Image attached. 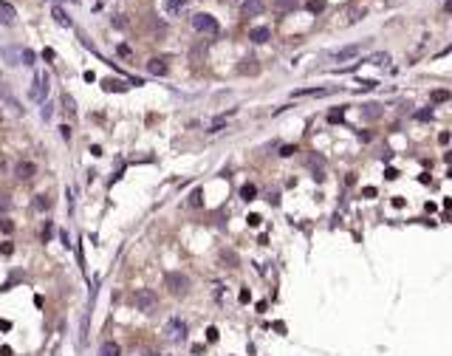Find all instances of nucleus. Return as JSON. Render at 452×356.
<instances>
[{
  "mask_svg": "<svg viewBox=\"0 0 452 356\" xmlns=\"http://www.w3.org/2000/svg\"><path fill=\"white\" fill-rule=\"evenodd\" d=\"M325 88H299V91H294V96H322Z\"/></svg>",
  "mask_w": 452,
  "mask_h": 356,
  "instance_id": "6ab92c4d",
  "label": "nucleus"
},
{
  "mask_svg": "<svg viewBox=\"0 0 452 356\" xmlns=\"http://www.w3.org/2000/svg\"><path fill=\"white\" fill-rule=\"evenodd\" d=\"M164 286L172 297H187L190 294V277L181 271H167L164 274Z\"/></svg>",
  "mask_w": 452,
  "mask_h": 356,
  "instance_id": "f257e3e1",
  "label": "nucleus"
},
{
  "mask_svg": "<svg viewBox=\"0 0 452 356\" xmlns=\"http://www.w3.org/2000/svg\"><path fill=\"white\" fill-rule=\"evenodd\" d=\"M60 240H62V246H71V238H68V232H60Z\"/></svg>",
  "mask_w": 452,
  "mask_h": 356,
  "instance_id": "58836bf2",
  "label": "nucleus"
},
{
  "mask_svg": "<svg viewBox=\"0 0 452 356\" xmlns=\"http://www.w3.org/2000/svg\"><path fill=\"white\" fill-rule=\"evenodd\" d=\"M359 51H362V43H356V45H345V48L331 51V60H348V57H356Z\"/></svg>",
  "mask_w": 452,
  "mask_h": 356,
  "instance_id": "9d476101",
  "label": "nucleus"
},
{
  "mask_svg": "<svg viewBox=\"0 0 452 356\" xmlns=\"http://www.w3.org/2000/svg\"><path fill=\"white\" fill-rule=\"evenodd\" d=\"M9 207H12V201H9V195H0V212H9Z\"/></svg>",
  "mask_w": 452,
  "mask_h": 356,
  "instance_id": "f704fd0d",
  "label": "nucleus"
},
{
  "mask_svg": "<svg viewBox=\"0 0 452 356\" xmlns=\"http://www.w3.org/2000/svg\"><path fill=\"white\" fill-rule=\"evenodd\" d=\"M122 350H119L116 342H102V348H99V356H119Z\"/></svg>",
  "mask_w": 452,
  "mask_h": 356,
  "instance_id": "a211bd4d",
  "label": "nucleus"
},
{
  "mask_svg": "<svg viewBox=\"0 0 452 356\" xmlns=\"http://www.w3.org/2000/svg\"><path fill=\"white\" fill-rule=\"evenodd\" d=\"M430 99H433V102H446V99H449V91H433Z\"/></svg>",
  "mask_w": 452,
  "mask_h": 356,
  "instance_id": "cd10ccee",
  "label": "nucleus"
},
{
  "mask_svg": "<svg viewBox=\"0 0 452 356\" xmlns=\"http://www.w3.org/2000/svg\"><path fill=\"white\" fill-rule=\"evenodd\" d=\"M192 29H195V31H201V34H218V31H220V26H218V20H215L212 14L198 12V14H192Z\"/></svg>",
  "mask_w": 452,
  "mask_h": 356,
  "instance_id": "20e7f679",
  "label": "nucleus"
},
{
  "mask_svg": "<svg viewBox=\"0 0 452 356\" xmlns=\"http://www.w3.org/2000/svg\"><path fill=\"white\" fill-rule=\"evenodd\" d=\"M444 14H452V0H446V3H444Z\"/></svg>",
  "mask_w": 452,
  "mask_h": 356,
  "instance_id": "a19ab883",
  "label": "nucleus"
},
{
  "mask_svg": "<svg viewBox=\"0 0 452 356\" xmlns=\"http://www.w3.org/2000/svg\"><path fill=\"white\" fill-rule=\"evenodd\" d=\"M60 130H62V139H65V141H71V128L65 124V128H60Z\"/></svg>",
  "mask_w": 452,
  "mask_h": 356,
  "instance_id": "4c0bfd02",
  "label": "nucleus"
},
{
  "mask_svg": "<svg viewBox=\"0 0 452 356\" xmlns=\"http://www.w3.org/2000/svg\"><path fill=\"white\" fill-rule=\"evenodd\" d=\"M51 238V223H45V229H43V240H48Z\"/></svg>",
  "mask_w": 452,
  "mask_h": 356,
  "instance_id": "ea45409f",
  "label": "nucleus"
},
{
  "mask_svg": "<svg viewBox=\"0 0 452 356\" xmlns=\"http://www.w3.org/2000/svg\"><path fill=\"white\" fill-rule=\"evenodd\" d=\"M269 37H271V29H266V26H257V29L249 31L252 43H269Z\"/></svg>",
  "mask_w": 452,
  "mask_h": 356,
  "instance_id": "ddd939ff",
  "label": "nucleus"
},
{
  "mask_svg": "<svg viewBox=\"0 0 452 356\" xmlns=\"http://www.w3.org/2000/svg\"><path fill=\"white\" fill-rule=\"evenodd\" d=\"M367 62H373V65H387V62H390V54H373Z\"/></svg>",
  "mask_w": 452,
  "mask_h": 356,
  "instance_id": "bb28decb",
  "label": "nucleus"
},
{
  "mask_svg": "<svg viewBox=\"0 0 452 356\" xmlns=\"http://www.w3.org/2000/svg\"><path fill=\"white\" fill-rule=\"evenodd\" d=\"M159 356H172V353H159Z\"/></svg>",
  "mask_w": 452,
  "mask_h": 356,
  "instance_id": "79ce46f5",
  "label": "nucleus"
},
{
  "mask_svg": "<svg viewBox=\"0 0 452 356\" xmlns=\"http://www.w3.org/2000/svg\"><path fill=\"white\" fill-rule=\"evenodd\" d=\"M62 105H65V111H68V116H77V105H73V96H62Z\"/></svg>",
  "mask_w": 452,
  "mask_h": 356,
  "instance_id": "b1692460",
  "label": "nucleus"
},
{
  "mask_svg": "<svg viewBox=\"0 0 452 356\" xmlns=\"http://www.w3.org/2000/svg\"><path fill=\"white\" fill-rule=\"evenodd\" d=\"M0 229H3L6 235H12V232H14V223L9 221V218H0Z\"/></svg>",
  "mask_w": 452,
  "mask_h": 356,
  "instance_id": "c85d7f7f",
  "label": "nucleus"
},
{
  "mask_svg": "<svg viewBox=\"0 0 452 356\" xmlns=\"http://www.w3.org/2000/svg\"><path fill=\"white\" fill-rule=\"evenodd\" d=\"M184 6H187V0H164V12L167 14H181Z\"/></svg>",
  "mask_w": 452,
  "mask_h": 356,
  "instance_id": "f3484780",
  "label": "nucleus"
},
{
  "mask_svg": "<svg viewBox=\"0 0 452 356\" xmlns=\"http://www.w3.org/2000/svg\"><path fill=\"white\" fill-rule=\"evenodd\" d=\"M105 91H124V85H122V82H113V80H108V82H105Z\"/></svg>",
  "mask_w": 452,
  "mask_h": 356,
  "instance_id": "2f4dec72",
  "label": "nucleus"
},
{
  "mask_svg": "<svg viewBox=\"0 0 452 356\" xmlns=\"http://www.w3.org/2000/svg\"><path fill=\"white\" fill-rule=\"evenodd\" d=\"M271 9H274V12H280V14L294 12V9H297V0H274V3H271Z\"/></svg>",
  "mask_w": 452,
  "mask_h": 356,
  "instance_id": "2eb2a0df",
  "label": "nucleus"
},
{
  "mask_svg": "<svg viewBox=\"0 0 452 356\" xmlns=\"http://www.w3.org/2000/svg\"><path fill=\"white\" fill-rule=\"evenodd\" d=\"M51 14H54V20L62 26V29H71V26H73V20L65 14V9H62V6H54V9H51Z\"/></svg>",
  "mask_w": 452,
  "mask_h": 356,
  "instance_id": "4468645a",
  "label": "nucleus"
},
{
  "mask_svg": "<svg viewBox=\"0 0 452 356\" xmlns=\"http://www.w3.org/2000/svg\"><path fill=\"white\" fill-rule=\"evenodd\" d=\"M14 175H17L20 181H31V178L37 175V164H31V161H17V164H14Z\"/></svg>",
  "mask_w": 452,
  "mask_h": 356,
  "instance_id": "0eeeda50",
  "label": "nucleus"
},
{
  "mask_svg": "<svg viewBox=\"0 0 452 356\" xmlns=\"http://www.w3.org/2000/svg\"><path fill=\"white\" fill-rule=\"evenodd\" d=\"M342 116H345L342 108H336V111H331V113H328V122H342Z\"/></svg>",
  "mask_w": 452,
  "mask_h": 356,
  "instance_id": "7c9ffc66",
  "label": "nucleus"
},
{
  "mask_svg": "<svg viewBox=\"0 0 452 356\" xmlns=\"http://www.w3.org/2000/svg\"><path fill=\"white\" fill-rule=\"evenodd\" d=\"M0 99H3V102H6L14 113H23V105H20V102H17V96H14L12 91H9L6 82H0Z\"/></svg>",
  "mask_w": 452,
  "mask_h": 356,
  "instance_id": "6e6552de",
  "label": "nucleus"
},
{
  "mask_svg": "<svg viewBox=\"0 0 452 356\" xmlns=\"http://www.w3.org/2000/svg\"><path fill=\"white\" fill-rule=\"evenodd\" d=\"M0 57L6 60V65H23V48L20 45H6L0 51Z\"/></svg>",
  "mask_w": 452,
  "mask_h": 356,
  "instance_id": "423d86ee",
  "label": "nucleus"
},
{
  "mask_svg": "<svg viewBox=\"0 0 452 356\" xmlns=\"http://www.w3.org/2000/svg\"><path fill=\"white\" fill-rule=\"evenodd\" d=\"M187 204H190V207H201V204H204V190H201V187L192 190V195H190V201H187Z\"/></svg>",
  "mask_w": 452,
  "mask_h": 356,
  "instance_id": "4be33fe9",
  "label": "nucleus"
},
{
  "mask_svg": "<svg viewBox=\"0 0 452 356\" xmlns=\"http://www.w3.org/2000/svg\"><path fill=\"white\" fill-rule=\"evenodd\" d=\"M223 124H226V116L212 119V122H209V128H207V133H218V130H223Z\"/></svg>",
  "mask_w": 452,
  "mask_h": 356,
  "instance_id": "5701e85b",
  "label": "nucleus"
},
{
  "mask_svg": "<svg viewBox=\"0 0 452 356\" xmlns=\"http://www.w3.org/2000/svg\"><path fill=\"white\" fill-rule=\"evenodd\" d=\"M263 9H266V3H263V0H243L240 12H243V17H260Z\"/></svg>",
  "mask_w": 452,
  "mask_h": 356,
  "instance_id": "1a4fd4ad",
  "label": "nucleus"
},
{
  "mask_svg": "<svg viewBox=\"0 0 452 356\" xmlns=\"http://www.w3.org/2000/svg\"><path fill=\"white\" fill-rule=\"evenodd\" d=\"M48 88H51L48 74H45V71H40V74L34 77V85H31V99H34V102H43L45 93H48Z\"/></svg>",
  "mask_w": 452,
  "mask_h": 356,
  "instance_id": "39448f33",
  "label": "nucleus"
},
{
  "mask_svg": "<svg viewBox=\"0 0 452 356\" xmlns=\"http://www.w3.org/2000/svg\"><path fill=\"white\" fill-rule=\"evenodd\" d=\"M308 9H311V12H322V9H325V0H311V3H308Z\"/></svg>",
  "mask_w": 452,
  "mask_h": 356,
  "instance_id": "473e14b6",
  "label": "nucleus"
},
{
  "mask_svg": "<svg viewBox=\"0 0 452 356\" xmlns=\"http://www.w3.org/2000/svg\"><path fill=\"white\" fill-rule=\"evenodd\" d=\"M14 17H17L14 6H12V3H6V0H0V23H3V26H12Z\"/></svg>",
  "mask_w": 452,
  "mask_h": 356,
  "instance_id": "9b49d317",
  "label": "nucleus"
},
{
  "mask_svg": "<svg viewBox=\"0 0 452 356\" xmlns=\"http://www.w3.org/2000/svg\"><path fill=\"white\" fill-rule=\"evenodd\" d=\"M133 302L141 314H153L159 308V294L153 289H136L133 291Z\"/></svg>",
  "mask_w": 452,
  "mask_h": 356,
  "instance_id": "f03ea898",
  "label": "nucleus"
},
{
  "mask_svg": "<svg viewBox=\"0 0 452 356\" xmlns=\"http://www.w3.org/2000/svg\"><path fill=\"white\" fill-rule=\"evenodd\" d=\"M207 339H209V342H215V339H218V328H209V331H207Z\"/></svg>",
  "mask_w": 452,
  "mask_h": 356,
  "instance_id": "e433bc0d",
  "label": "nucleus"
},
{
  "mask_svg": "<svg viewBox=\"0 0 452 356\" xmlns=\"http://www.w3.org/2000/svg\"><path fill=\"white\" fill-rule=\"evenodd\" d=\"M294 153H297V147H291V144H286V147L280 150V156H286V159H288V156H294Z\"/></svg>",
  "mask_w": 452,
  "mask_h": 356,
  "instance_id": "c9c22d12",
  "label": "nucleus"
},
{
  "mask_svg": "<svg viewBox=\"0 0 452 356\" xmlns=\"http://www.w3.org/2000/svg\"><path fill=\"white\" fill-rule=\"evenodd\" d=\"M382 113H385V108H382L379 102H370L362 108V116L367 119V122H376V119H382Z\"/></svg>",
  "mask_w": 452,
  "mask_h": 356,
  "instance_id": "f8f14e48",
  "label": "nucleus"
},
{
  "mask_svg": "<svg viewBox=\"0 0 452 356\" xmlns=\"http://www.w3.org/2000/svg\"><path fill=\"white\" fill-rule=\"evenodd\" d=\"M23 65H34V51L23 48Z\"/></svg>",
  "mask_w": 452,
  "mask_h": 356,
  "instance_id": "c756f323",
  "label": "nucleus"
},
{
  "mask_svg": "<svg viewBox=\"0 0 452 356\" xmlns=\"http://www.w3.org/2000/svg\"><path fill=\"white\" fill-rule=\"evenodd\" d=\"M187 322H184L181 317H170L167 319V325H164V337L170 339V342H184L187 339Z\"/></svg>",
  "mask_w": 452,
  "mask_h": 356,
  "instance_id": "7ed1b4c3",
  "label": "nucleus"
},
{
  "mask_svg": "<svg viewBox=\"0 0 452 356\" xmlns=\"http://www.w3.org/2000/svg\"><path fill=\"white\" fill-rule=\"evenodd\" d=\"M255 195H257V187L255 184H243V187H240V198H243V201H255Z\"/></svg>",
  "mask_w": 452,
  "mask_h": 356,
  "instance_id": "aec40b11",
  "label": "nucleus"
},
{
  "mask_svg": "<svg viewBox=\"0 0 452 356\" xmlns=\"http://www.w3.org/2000/svg\"><path fill=\"white\" fill-rule=\"evenodd\" d=\"M240 74H257L255 60H243V65H240Z\"/></svg>",
  "mask_w": 452,
  "mask_h": 356,
  "instance_id": "393cba45",
  "label": "nucleus"
},
{
  "mask_svg": "<svg viewBox=\"0 0 452 356\" xmlns=\"http://www.w3.org/2000/svg\"><path fill=\"white\" fill-rule=\"evenodd\" d=\"M34 209H40V212H45V209H51V198L45 195V192H43V195H37V198H34Z\"/></svg>",
  "mask_w": 452,
  "mask_h": 356,
  "instance_id": "412c9836",
  "label": "nucleus"
},
{
  "mask_svg": "<svg viewBox=\"0 0 452 356\" xmlns=\"http://www.w3.org/2000/svg\"><path fill=\"white\" fill-rule=\"evenodd\" d=\"M40 116H43V119H51V116H54V108H51V105L45 102V105H43V111H40Z\"/></svg>",
  "mask_w": 452,
  "mask_h": 356,
  "instance_id": "72a5a7b5",
  "label": "nucleus"
},
{
  "mask_svg": "<svg viewBox=\"0 0 452 356\" xmlns=\"http://www.w3.org/2000/svg\"><path fill=\"white\" fill-rule=\"evenodd\" d=\"M147 71L156 74V77H164L167 74V62L164 60H150V62H147Z\"/></svg>",
  "mask_w": 452,
  "mask_h": 356,
  "instance_id": "dca6fc26",
  "label": "nucleus"
},
{
  "mask_svg": "<svg viewBox=\"0 0 452 356\" xmlns=\"http://www.w3.org/2000/svg\"><path fill=\"white\" fill-rule=\"evenodd\" d=\"M220 258H223V263H229V269L238 266V255H235V252H220Z\"/></svg>",
  "mask_w": 452,
  "mask_h": 356,
  "instance_id": "a878e982",
  "label": "nucleus"
}]
</instances>
